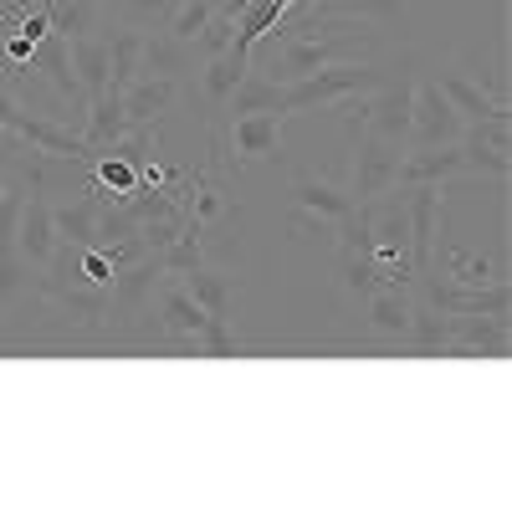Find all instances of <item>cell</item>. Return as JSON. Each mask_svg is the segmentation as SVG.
Returning a JSON list of instances; mask_svg holds the SVG:
<instances>
[{
    "mask_svg": "<svg viewBox=\"0 0 512 512\" xmlns=\"http://www.w3.org/2000/svg\"><path fill=\"white\" fill-rule=\"evenodd\" d=\"M384 72L390 67H379V62H333V67H323V72H308V77H297V82H282V108H287V118H297V113H328V108H344V103H354V98H369L379 82H384Z\"/></svg>",
    "mask_w": 512,
    "mask_h": 512,
    "instance_id": "obj_1",
    "label": "cell"
},
{
    "mask_svg": "<svg viewBox=\"0 0 512 512\" xmlns=\"http://www.w3.org/2000/svg\"><path fill=\"white\" fill-rule=\"evenodd\" d=\"M349 108V123L354 128H374L379 139H390V144H410V108H415V62L400 57L395 72H384V82L359 103H344Z\"/></svg>",
    "mask_w": 512,
    "mask_h": 512,
    "instance_id": "obj_2",
    "label": "cell"
},
{
    "mask_svg": "<svg viewBox=\"0 0 512 512\" xmlns=\"http://www.w3.org/2000/svg\"><path fill=\"white\" fill-rule=\"evenodd\" d=\"M16 251L36 277L57 262V221H52L47 180H41V169H31V164H26V200H21V221H16Z\"/></svg>",
    "mask_w": 512,
    "mask_h": 512,
    "instance_id": "obj_3",
    "label": "cell"
},
{
    "mask_svg": "<svg viewBox=\"0 0 512 512\" xmlns=\"http://www.w3.org/2000/svg\"><path fill=\"white\" fill-rule=\"evenodd\" d=\"M0 128H6L11 139L31 144L36 154L72 159V164H88V159H93V149H88V139H82V134H72V128H62V123H52V118H36V113L21 108L6 88H0Z\"/></svg>",
    "mask_w": 512,
    "mask_h": 512,
    "instance_id": "obj_4",
    "label": "cell"
},
{
    "mask_svg": "<svg viewBox=\"0 0 512 512\" xmlns=\"http://www.w3.org/2000/svg\"><path fill=\"white\" fill-rule=\"evenodd\" d=\"M425 303H431L436 313L446 318H507L512 308V287L497 277V282H451V277H436V272H425Z\"/></svg>",
    "mask_w": 512,
    "mask_h": 512,
    "instance_id": "obj_5",
    "label": "cell"
},
{
    "mask_svg": "<svg viewBox=\"0 0 512 512\" xmlns=\"http://www.w3.org/2000/svg\"><path fill=\"white\" fill-rule=\"evenodd\" d=\"M400 144L379 139L374 128H354V164H349V195L354 205H369L374 195H384L400 175Z\"/></svg>",
    "mask_w": 512,
    "mask_h": 512,
    "instance_id": "obj_6",
    "label": "cell"
},
{
    "mask_svg": "<svg viewBox=\"0 0 512 512\" xmlns=\"http://www.w3.org/2000/svg\"><path fill=\"white\" fill-rule=\"evenodd\" d=\"M466 118L451 108V98L441 93L436 77L415 72V108H410V144L405 149H436V144H456Z\"/></svg>",
    "mask_w": 512,
    "mask_h": 512,
    "instance_id": "obj_7",
    "label": "cell"
},
{
    "mask_svg": "<svg viewBox=\"0 0 512 512\" xmlns=\"http://www.w3.org/2000/svg\"><path fill=\"white\" fill-rule=\"evenodd\" d=\"M292 205H297L292 231L303 236V231H333V226L354 210V195H349V185H338V180L297 175V180H292Z\"/></svg>",
    "mask_w": 512,
    "mask_h": 512,
    "instance_id": "obj_8",
    "label": "cell"
},
{
    "mask_svg": "<svg viewBox=\"0 0 512 512\" xmlns=\"http://www.w3.org/2000/svg\"><path fill=\"white\" fill-rule=\"evenodd\" d=\"M282 123H287V113H236L231 134H226L231 164L241 169L256 159H282Z\"/></svg>",
    "mask_w": 512,
    "mask_h": 512,
    "instance_id": "obj_9",
    "label": "cell"
},
{
    "mask_svg": "<svg viewBox=\"0 0 512 512\" xmlns=\"http://www.w3.org/2000/svg\"><path fill=\"white\" fill-rule=\"evenodd\" d=\"M405 195H410V262H415V282H420L425 272H431L446 185H405Z\"/></svg>",
    "mask_w": 512,
    "mask_h": 512,
    "instance_id": "obj_10",
    "label": "cell"
},
{
    "mask_svg": "<svg viewBox=\"0 0 512 512\" xmlns=\"http://www.w3.org/2000/svg\"><path fill=\"white\" fill-rule=\"evenodd\" d=\"M205 323H210V313L185 292L180 277L164 272V282H159V328H164V338H175V344H185L195 354V338L205 333Z\"/></svg>",
    "mask_w": 512,
    "mask_h": 512,
    "instance_id": "obj_11",
    "label": "cell"
},
{
    "mask_svg": "<svg viewBox=\"0 0 512 512\" xmlns=\"http://www.w3.org/2000/svg\"><path fill=\"white\" fill-rule=\"evenodd\" d=\"M175 98H180V77L139 72V77L123 88V113H128V123H139V128H159L164 113L175 108Z\"/></svg>",
    "mask_w": 512,
    "mask_h": 512,
    "instance_id": "obj_12",
    "label": "cell"
},
{
    "mask_svg": "<svg viewBox=\"0 0 512 512\" xmlns=\"http://www.w3.org/2000/svg\"><path fill=\"white\" fill-rule=\"evenodd\" d=\"M446 359H507V318H451Z\"/></svg>",
    "mask_w": 512,
    "mask_h": 512,
    "instance_id": "obj_13",
    "label": "cell"
},
{
    "mask_svg": "<svg viewBox=\"0 0 512 512\" xmlns=\"http://www.w3.org/2000/svg\"><path fill=\"white\" fill-rule=\"evenodd\" d=\"M456 175H466L461 144L405 149V154H400V175H395V185H451Z\"/></svg>",
    "mask_w": 512,
    "mask_h": 512,
    "instance_id": "obj_14",
    "label": "cell"
},
{
    "mask_svg": "<svg viewBox=\"0 0 512 512\" xmlns=\"http://www.w3.org/2000/svg\"><path fill=\"white\" fill-rule=\"evenodd\" d=\"M436 82H441V93L451 98V108H456L466 123H482V118H512V113H507V98H502V93H492V88H482V77H472V72H441Z\"/></svg>",
    "mask_w": 512,
    "mask_h": 512,
    "instance_id": "obj_15",
    "label": "cell"
},
{
    "mask_svg": "<svg viewBox=\"0 0 512 512\" xmlns=\"http://www.w3.org/2000/svg\"><path fill=\"white\" fill-rule=\"evenodd\" d=\"M98 205H103V195L88 185L77 200H67V205H52V221H57V246H72V251H82V246H93L98 241Z\"/></svg>",
    "mask_w": 512,
    "mask_h": 512,
    "instance_id": "obj_16",
    "label": "cell"
},
{
    "mask_svg": "<svg viewBox=\"0 0 512 512\" xmlns=\"http://www.w3.org/2000/svg\"><path fill=\"white\" fill-rule=\"evenodd\" d=\"M410 297L405 287H374L364 297V318H369V333L379 338H395V344H405V333H410Z\"/></svg>",
    "mask_w": 512,
    "mask_h": 512,
    "instance_id": "obj_17",
    "label": "cell"
},
{
    "mask_svg": "<svg viewBox=\"0 0 512 512\" xmlns=\"http://www.w3.org/2000/svg\"><path fill=\"white\" fill-rule=\"evenodd\" d=\"M123 134H128L123 93L103 88L98 98H88V128H82V139H88V149H93V154H103V149H113Z\"/></svg>",
    "mask_w": 512,
    "mask_h": 512,
    "instance_id": "obj_18",
    "label": "cell"
},
{
    "mask_svg": "<svg viewBox=\"0 0 512 512\" xmlns=\"http://www.w3.org/2000/svg\"><path fill=\"white\" fill-rule=\"evenodd\" d=\"M180 282H185V292H190L216 323H231V292H236V277H226L221 267H205V262H200V267L180 272Z\"/></svg>",
    "mask_w": 512,
    "mask_h": 512,
    "instance_id": "obj_19",
    "label": "cell"
},
{
    "mask_svg": "<svg viewBox=\"0 0 512 512\" xmlns=\"http://www.w3.org/2000/svg\"><path fill=\"white\" fill-rule=\"evenodd\" d=\"M67 52H72V72H77V82H82V93L88 98H98L103 88H108V72H113V62H108V36H77V41H67Z\"/></svg>",
    "mask_w": 512,
    "mask_h": 512,
    "instance_id": "obj_20",
    "label": "cell"
},
{
    "mask_svg": "<svg viewBox=\"0 0 512 512\" xmlns=\"http://www.w3.org/2000/svg\"><path fill=\"white\" fill-rule=\"evenodd\" d=\"M446 344H451V318L436 313L431 303H415V308H410L405 349H415V354H446Z\"/></svg>",
    "mask_w": 512,
    "mask_h": 512,
    "instance_id": "obj_21",
    "label": "cell"
},
{
    "mask_svg": "<svg viewBox=\"0 0 512 512\" xmlns=\"http://www.w3.org/2000/svg\"><path fill=\"white\" fill-rule=\"evenodd\" d=\"M226 108H231V118L236 113H287L282 108V82H272L267 72H246Z\"/></svg>",
    "mask_w": 512,
    "mask_h": 512,
    "instance_id": "obj_22",
    "label": "cell"
},
{
    "mask_svg": "<svg viewBox=\"0 0 512 512\" xmlns=\"http://www.w3.org/2000/svg\"><path fill=\"white\" fill-rule=\"evenodd\" d=\"M246 67H251V57H236L231 47L216 52V57H205V98H210V108L231 103V93H236V82L246 77Z\"/></svg>",
    "mask_w": 512,
    "mask_h": 512,
    "instance_id": "obj_23",
    "label": "cell"
},
{
    "mask_svg": "<svg viewBox=\"0 0 512 512\" xmlns=\"http://www.w3.org/2000/svg\"><path fill=\"white\" fill-rule=\"evenodd\" d=\"M47 16H52V31L77 41V36H88L98 11H93V0H47Z\"/></svg>",
    "mask_w": 512,
    "mask_h": 512,
    "instance_id": "obj_24",
    "label": "cell"
},
{
    "mask_svg": "<svg viewBox=\"0 0 512 512\" xmlns=\"http://www.w3.org/2000/svg\"><path fill=\"white\" fill-rule=\"evenodd\" d=\"M216 6H221V0H185V6H180L175 16H169V36H175V41H185V47H190V41L205 31V21L216 16Z\"/></svg>",
    "mask_w": 512,
    "mask_h": 512,
    "instance_id": "obj_25",
    "label": "cell"
},
{
    "mask_svg": "<svg viewBox=\"0 0 512 512\" xmlns=\"http://www.w3.org/2000/svg\"><path fill=\"white\" fill-rule=\"evenodd\" d=\"M456 144H461V159H466V175H497V180L512 175V154H492L472 139H456Z\"/></svg>",
    "mask_w": 512,
    "mask_h": 512,
    "instance_id": "obj_26",
    "label": "cell"
},
{
    "mask_svg": "<svg viewBox=\"0 0 512 512\" xmlns=\"http://www.w3.org/2000/svg\"><path fill=\"white\" fill-rule=\"evenodd\" d=\"M31 52H36V41H31V36H21V31L6 41V57H11L16 67H26V62H31Z\"/></svg>",
    "mask_w": 512,
    "mask_h": 512,
    "instance_id": "obj_27",
    "label": "cell"
}]
</instances>
